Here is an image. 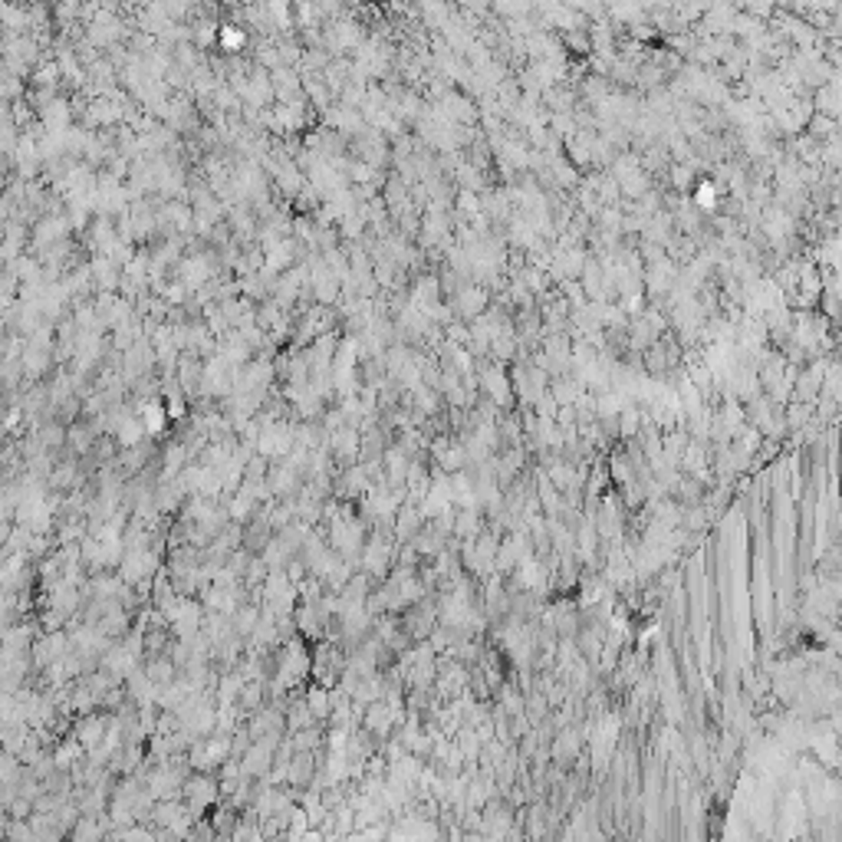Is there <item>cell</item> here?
Instances as JSON below:
<instances>
[{"label":"cell","instance_id":"2","mask_svg":"<svg viewBox=\"0 0 842 842\" xmlns=\"http://www.w3.org/2000/svg\"><path fill=\"white\" fill-rule=\"evenodd\" d=\"M181 803H185V810H188L195 820H204V812L214 810L221 803L218 777H214V773L191 770L185 786H181Z\"/></svg>","mask_w":842,"mask_h":842},{"label":"cell","instance_id":"3","mask_svg":"<svg viewBox=\"0 0 842 842\" xmlns=\"http://www.w3.org/2000/svg\"><path fill=\"white\" fill-rule=\"evenodd\" d=\"M359 441H362V435H359L352 425L336 428L333 438H329V455L336 457V461H343V464H349V461L359 457Z\"/></svg>","mask_w":842,"mask_h":842},{"label":"cell","instance_id":"4","mask_svg":"<svg viewBox=\"0 0 842 842\" xmlns=\"http://www.w3.org/2000/svg\"><path fill=\"white\" fill-rule=\"evenodd\" d=\"M553 757L560 763H576L579 760V733L576 731H563L553 741Z\"/></svg>","mask_w":842,"mask_h":842},{"label":"cell","instance_id":"1","mask_svg":"<svg viewBox=\"0 0 842 842\" xmlns=\"http://www.w3.org/2000/svg\"><path fill=\"white\" fill-rule=\"evenodd\" d=\"M145 822H149V829L155 832V836H165V839H171V842H185L191 836L195 816L185 810L181 800H159V803H152Z\"/></svg>","mask_w":842,"mask_h":842}]
</instances>
